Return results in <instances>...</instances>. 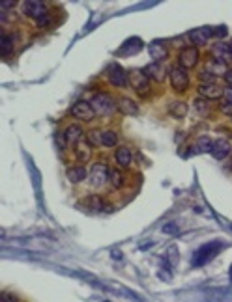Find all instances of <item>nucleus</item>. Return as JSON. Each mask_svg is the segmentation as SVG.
<instances>
[{"mask_svg":"<svg viewBox=\"0 0 232 302\" xmlns=\"http://www.w3.org/2000/svg\"><path fill=\"white\" fill-rule=\"evenodd\" d=\"M150 82L152 80L146 77V73L142 71V69H131V71H128L129 88H131L135 93H139L140 97L148 95V91H150Z\"/></svg>","mask_w":232,"mask_h":302,"instance_id":"nucleus-2","label":"nucleus"},{"mask_svg":"<svg viewBox=\"0 0 232 302\" xmlns=\"http://www.w3.org/2000/svg\"><path fill=\"white\" fill-rule=\"evenodd\" d=\"M71 116L77 118L81 121H92L96 118V110H94L92 103L90 101H77L73 107H71Z\"/></svg>","mask_w":232,"mask_h":302,"instance_id":"nucleus-7","label":"nucleus"},{"mask_svg":"<svg viewBox=\"0 0 232 302\" xmlns=\"http://www.w3.org/2000/svg\"><path fill=\"white\" fill-rule=\"evenodd\" d=\"M215 79H217V77H214L212 73H208L206 69H202V71L198 73V80H200V84H215Z\"/></svg>","mask_w":232,"mask_h":302,"instance_id":"nucleus-31","label":"nucleus"},{"mask_svg":"<svg viewBox=\"0 0 232 302\" xmlns=\"http://www.w3.org/2000/svg\"><path fill=\"white\" fill-rule=\"evenodd\" d=\"M109 183L112 188H122L124 183H126V179H124V174L118 168H112L110 170V176H109Z\"/></svg>","mask_w":232,"mask_h":302,"instance_id":"nucleus-26","label":"nucleus"},{"mask_svg":"<svg viewBox=\"0 0 232 302\" xmlns=\"http://www.w3.org/2000/svg\"><path fill=\"white\" fill-rule=\"evenodd\" d=\"M198 60H200V52H198L197 47H193V45L184 47V49L180 51V54H178V63L186 69L197 68Z\"/></svg>","mask_w":232,"mask_h":302,"instance_id":"nucleus-6","label":"nucleus"},{"mask_svg":"<svg viewBox=\"0 0 232 302\" xmlns=\"http://www.w3.org/2000/svg\"><path fill=\"white\" fill-rule=\"evenodd\" d=\"M168 112H170V116H172V118H176V120H182V118L187 114V105L182 103V101H176V103H172L170 107H168Z\"/></svg>","mask_w":232,"mask_h":302,"instance_id":"nucleus-25","label":"nucleus"},{"mask_svg":"<svg viewBox=\"0 0 232 302\" xmlns=\"http://www.w3.org/2000/svg\"><path fill=\"white\" fill-rule=\"evenodd\" d=\"M15 6V2L13 0H4L2 4H0V12H6V10H10V8Z\"/></svg>","mask_w":232,"mask_h":302,"instance_id":"nucleus-33","label":"nucleus"},{"mask_svg":"<svg viewBox=\"0 0 232 302\" xmlns=\"http://www.w3.org/2000/svg\"><path fill=\"white\" fill-rule=\"evenodd\" d=\"M221 248L219 243H214V245H204L200 250L195 254V259H193V265H202V263H206L208 259H212V256L214 254H217Z\"/></svg>","mask_w":232,"mask_h":302,"instance_id":"nucleus-13","label":"nucleus"},{"mask_svg":"<svg viewBox=\"0 0 232 302\" xmlns=\"http://www.w3.org/2000/svg\"><path fill=\"white\" fill-rule=\"evenodd\" d=\"M114 160L116 164L120 166V168H129L131 166V160H133V151L129 148H118L114 151Z\"/></svg>","mask_w":232,"mask_h":302,"instance_id":"nucleus-19","label":"nucleus"},{"mask_svg":"<svg viewBox=\"0 0 232 302\" xmlns=\"http://www.w3.org/2000/svg\"><path fill=\"white\" fill-rule=\"evenodd\" d=\"M210 56L217 60V62H223V63H228L232 62V49L228 43H223V41H217L215 45H212L210 49Z\"/></svg>","mask_w":232,"mask_h":302,"instance_id":"nucleus-8","label":"nucleus"},{"mask_svg":"<svg viewBox=\"0 0 232 302\" xmlns=\"http://www.w3.org/2000/svg\"><path fill=\"white\" fill-rule=\"evenodd\" d=\"M116 107H118V110L126 116L139 114V105L135 103L133 99H129V97H120V99L116 101Z\"/></svg>","mask_w":232,"mask_h":302,"instance_id":"nucleus-18","label":"nucleus"},{"mask_svg":"<svg viewBox=\"0 0 232 302\" xmlns=\"http://www.w3.org/2000/svg\"><path fill=\"white\" fill-rule=\"evenodd\" d=\"M73 153H75V159L79 160V162H86V160H90V157H92V146H90L88 140L84 138V140H81L77 146H73Z\"/></svg>","mask_w":232,"mask_h":302,"instance_id":"nucleus-17","label":"nucleus"},{"mask_svg":"<svg viewBox=\"0 0 232 302\" xmlns=\"http://www.w3.org/2000/svg\"><path fill=\"white\" fill-rule=\"evenodd\" d=\"M212 146H214V140L210 137H200L195 144V149L198 153H210L212 151Z\"/></svg>","mask_w":232,"mask_h":302,"instance_id":"nucleus-27","label":"nucleus"},{"mask_svg":"<svg viewBox=\"0 0 232 302\" xmlns=\"http://www.w3.org/2000/svg\"><path fill=\"white\" fill-rule=\"evenodd\" d=\"M193 109L197 110V114L208 116V112H210V101H208V99H202V97H197V99L193 101Z\"/></svg>","mask_w":232,"mask_h":302,"instance_id":"nucleus-29","label":"nucleus"},{"mask_svg":"<svg viewBox=\"0 0 232 302\" xmlns=\"http://www.w3.org/2000/svg\"><path fill=\"white\" fill-rule=\"evenodd\" d=\"M109 176H110L109 166L105 164V162H98V164L92 166V170L88 174V181H90V185L94 188H101L105 183H109Z\"/></svg>","mask_w":232,"mask_h":302,"instance_id":"nucleus-4","label":"nucleus"},{"mask_svg":"<svg viewBox=\"0 0 232 302\" xmlns=\"http://www.w3.org/2000/svg\"><path fill=\"white\" fill-rule=\"evenodd\" d=\"M13 47H15V38L12 34H8V32H2V36H0V52H2V56H8L13 51Z\"/></svg>","mask_w":232,"mask_h":302,"instance_id":"nucleus-21","label":"nucleus"},{"mask_svg":"<svg viewBox=\"0 0 232 302\" xmlns=\"http://www.w3.org/2000/svg\"><path fill=\"white\" fill-rule=\"evenodd\" d=\"M23 12L24 15H28L30 19H36V21H38L41 15L47 13V4L41 2V0H26V2H23Z\"/></svg>","mask_w":232,"mask_h":302,"instance_id":"nucleus-10","label":"nucleus"},{"mask_svg":"<svg viewBox=\"0 0 232 302\" xmlns=\"http://www.w3.org/2000/svg\"><path fill=\"white\" fill-rule=\"evenodd\" d=\"M88 209H92L96 213H103V211H112V207L107 206L103 202V198H99V196H88V202H86Z\"/></svg>","mask_w":232,"mask_h":302,"instance_id":"nucleus-20","label":"nucleus"},{"mask_svg":"<svg viewBox=\"0 0 232 302\" xmlns=\"http://www.w3.org/2000/svg\"><path fill=\"white\" fill-rule=\"evenodd\" d=\"M66 177H68V181L73 183V185H77V183H82L84 179L88 177V172L86 168L82 164H73L70 166L68 170H66Z\"/></svg>","mask_w":232,"mask_h":302,"instance_id":"nucleus-16","label":"nucleus"},{"mask_svg":"<svg viewBox=\"0 0 232 302\" xmlns=\"http://www.w3.org/2000/svg\"><path fill=\"white\" fill-rule=\"evenodd\" d=\"M146 73V77L150 80H156V82H163V80L167 79L168 77V69H167V65L165 63H161V62H152V63H148L144 69H142Z\"/></svg>","mask_w":232,"mask_h":302,"instance_id":"nucleus-9","label":"nucleus"},{"mask_svg":"<svg viewBox=\"0 0 232 302\" xmlns=\"http://www.w3.org/2000/svg\"><path fill=\"white\" fill-rule=\"evenodd\" d=\"M168 80H170V86H172L174 91L178 93H184V91L189 88V73H187L186 68H182L180 63H174L168 68Z\"/></svg>","mask_w":232,"mask_h":302,"instance_id":"nucleus-1","label":"nucleus"},{"mask_svg":"<svg viewBox=\"0 0 232 302\" xmlns=\"http://www.w3.org/2000/svg\"><path fill=\"white\" fill-rule=\"evenodd\" d=\"M225 84H226V88H232V68L226 69V73H225Z\"/></svg>","mask_w":232,"mask_h":302,"instance_id":"nucleus-34","label":"nucleus"},{"mask_svg":"<svg viewBox=\"0 0 232 302\" xmlns=\"http://www.w3.org/2000/svg\"><path fill=\"white\" fill-rule=\"evenodd\" d=\"M51 23H52V15H51L49 12H47L45 15H41V17L38 19V21H36V24H38L40 28H45V26H49Z\"/></svg>","mask_w":232,"mask_h":302,"instance_id":"nucleus-32","label":"nucleus"},{"mask_svg":"<svg viewBox=\"0 0 232 302\" xmlns=\"http://www.w3.org/2000/svg\"><path fill=\"white\" fill-rule=\"evenodd\" d=\"M118 144V132L116 131H103V146L105 148H114Z\"/></svg>","mask_w":232,"mask_h":302,"instance_id":"nucleus-30","label":"nucleus"},{"mask_svg":"<svg viewBox=\"0 0 232 302\" xmlns=\"http://www.w3.org/2000/svg\"><path fill=\"white\" fill-rule=\"evenodd\" d=\"M206 71H208V73H212L214 75V77H219V75H223V77H225V73H226V63H223V62H217V60H214V58H212V60H210L208 63H206Z\"/></svg>","mask_w":232,"mask_h":302,"instance_id":"nucleus-23","label":"nucleus"},{"mask_svg":"<svg viewBox=\"0 0 232 302\" xmlns=\"http://www.w3.org/2000/svg\"><path fill=\"white\" fill-rule=\"evenodd\" d=\"M90 103H92L96 114H99V116H110L112 112L118 110L116 101L110 95H107V93H96Z\"/></svg>","mask_w":232,"mask_h":302,"instance_id":"nucleus-3","label":"nucleus"},{"mask_svg":"<svg viewBox=\"0 0 232 302\" xmlns=\"http://www.w3.org/2000/svg\"><path fill=\"white\" fill-rule=\"evenodd\" d=\"M230 151H232V146H230V142L226 140V138H215L214 140V146H212V157L214 159H217V160H223V159H226L228 155H230Z\"/></svg>","mask_w":232,"mask_h":302,"instance_id":"nucleus-11","label":"nucleus"},{"mask_svg":"<svg viewBox=\"0 0 232 302\" xmlns=\"http://www.w3.org/2000/svg\"><path fill=\"white\" fill-rule=\"evenodd\" d=\"M148 52H150V56L154 62H163L165 58H167V49L163 45H159V43H152L150 47H148Z\"/></svg>","mask_w":232,"mask_h":302,"instance_id":"nucleus-24","label":"nucleus"},{"mask_svg":"<svg viewBox=\"0 0 232 302\" xmlns=\"http://www.w3.org/2000/svg\"><path fill=\"white\" fill-rule=\"evenodd\" d=\"M226 34V28L225 26H219V28H214V36H217V38H223V36Z\"/></svg>","mask_w":232,"mask_h":302,"instance_id":"nucleus-36","label":"nucleus"},{"mask_svg":"<svg viewBox=\"0 0 232 302\" xmlns=\"http://www.w3.org/2000/svg\"><path fill=\"white\" fill-rule=\"evenodd\" d=\"M197 91H198V97L208 99V101H215V99H221V97H223L225 88H221L219 84H200Z\"/></svg>","mask_w":232,"mask_h":302,"instance_id":"nucleus-12","label":"nucleus"},{"mask_svg":"<svg viewBox=\"0 0 232 302\" xmlns=\"http://www.w3.org/2000/svg\"><path fill=\"white\" fill-rule=\"evenodd\" d=\"M86 140L90 146H103V131L90 129V131L86 132Z\"/></svg>","mask_w":232,"mask_h":302,"instance_id":"nucleus-28","label":"nucleus"},{"mask_svg":"<svg viewBox=\"0 0 232 302\" xmlns=\"http://www.w3.org/2000/svg\"><path fill=\"white\" fill-rule=\"evenodd\" d=\"M2 302H17V298L10 293H2Z\"/></svg>","mask_w":232,"mask_h":302,"instance_id":"nucleus-35","label":"nucleus"},{"mask_svg":"<svg viewBox=\"0 0 232 302\" xmlns=\"http://www.w3.org/2000/svg\"><path fill=\"white\" fill-rule=\"evenodd\" d=\"M212 36H214V28H197L189 32V40H191L193 47H202L208 43Z\"/></svg>","mask_w":232,"mask_h":302,"instance_id":"nucleus-14","label":"nucleus"},{"mask_svg":"<svg viewBox=\"0 0 232 302\" xmlns=\"http://www.w3.org/2000/svg\"><path fill=\"white\" fill-rule=\"evenodd\" d=\"M107 80H109L110 86H114V88H124V86H128V73L124 71V68L120 63H109V68H107Z\"/></svg>","mask_w":232,"mask_h":302,"instance_id":"nucleus-5","label":"nucleus"},{"mask_svg":"<svg viewBox=\"0 0 232 302\" xmlns=\"http://www.w3.org/2000/svg\"><path fill=\"white\" fill-rule=\"evenodd\" d=\"M64 137H66V140H68V144H70V146H77V144L81 142V140H84V138H86V135H84V131H82L81 125L71 123V125L64 131Z\"/></svg>","mask_w":232,"mask_h":302,"instance_id":"nucleus-15","label":"nucleus"},{"mask_svg":"<svg viewBox=\"0 0 232 302\" xmlns=\"http://www.w3.org/2000/svg\"><path fill=\"white\" fill-rule=\"evenodd\" d=\"M219 112L232 118V88H225L223 101H221V105H219Z\"/></svg>","mask_w":232,"mask_h":302,"instance_id":"nucleus-22","label":"nucleus"}]
</instances>
